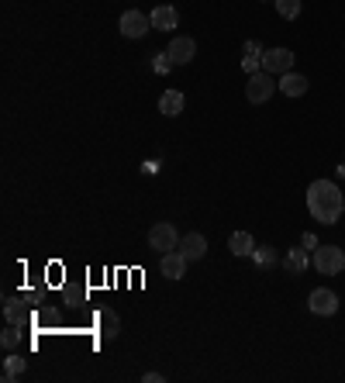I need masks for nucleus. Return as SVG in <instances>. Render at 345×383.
<instances>
[{
	"mask_svg": "<svg viewBox=\"0 0 345 383\" xmlns=\"http://www.w3.org/2000/svg\"><path fill=\"white\" fill-rule=\"evenodd\" d=\"M307 211H311V218L321 221V225H338V218H342V211H345V197H342L338 183H331V180H314V183L307 187Z\"/></svg>",
	"mask_w": 345,
	"mask_h": 383,
	"instance_id": "1",
	"label": "nucleus"
},
{
	"mask_svg": "<svg viewBox=\"0 0 345 383\" xmlns=\"http://www.w3.org/2000/svg\"><path fill=\"white\" fill-rule=\"evenodd\" d=\"M311 266L317 273H324V276H338L345 269V249H338V245H317L314 256H311Z\"/></svg>",
	"mask_w": 345,
	"mask_h": 383,
	"instance_id": "2",
	"label": "nucleus"
},
{
	"mask_svg": "<svg viewBox=\"0 0 345 383\" xmlns=\"http://www.w3.org/2000/svg\"><path fill=\"white\" fill-rule=\"evenodd\" d=\"M276 87H280V83H273V73L259 70V73H252L249 83H245V101H249V104H266Z\"/></svg>",
	"mask_w": 345,
	"mask_h": 383,
	"instance_id": "3",
	"label": "nucleus"
},
{
	"mask_svg": "<svg viewBox=\"0 0 345 383\" xmlns=\"http://www.w3.org/2000/svg\"><path fill=\"white\" fill-rule=\"evenodd\" d=\"M149 249L152 252H173V249H180V231H176V225H169V221H159L152 231H149Z\"/></svg>",
	"mask_w": 345,
	"mask_h": 383,
	"instance_id": "4",
	"label": "nucleus"
},
{
	"mask_svg": "<svg viewBox=\"0 0 345 383\" xmlns=\"http://www.w3.org/2000/svg\"><path fill=\"white\" fill-rule=\"evenodd\" d=\"M262 70L273 73V76H283L293 70V52L290 49H266L262 52Z\"/></svg>",
	"mask_w": 345,
	"mask_h": 383,
	"instance_id": "5",
	"label": "nucleus"
},
{
	"mask_svg": "<svg viewBox=\"0 0 345 383\" xmlns=\"http://www.w3.org/2000/svg\"><path fill=\"white\" fill-rule=\"evenodd\" d=\"M152 28V18H145L142 11H125L121 14V35L125 39H145Z\"/></svg>",
	"mask_w": 345,
	"mask_h": 383,
	"instance_id": "6",
	"label": "nucleus"
},
{
	"mask_svg": "<svg viewBox=\"0 0 345 383\" xmlns=\"http://www.w3.org/2000/svg\"><path fill=\"white\" fill-rule=\"evenodd\" d=\"M187 256L180 252V249H173V252H163L159 256V269H163V276L166 280H183L187 276Z\"/></svg>",
	"mask_w": 345,
	"mask_h": 383,
	"instance_id": "7",
	"label": "nucleus"
},
{
	"mask_svg": "<svg viewBox=\"0 0 345 383\" xmlns=\"http://www.w3.org/2000/svg\"><path fill=\"white\" fill-rule=\"evenodd\" d=\"M307 307H311V314H321V318H331L335 311H338V297H335V290H314L311 297H307Z\"/></svg>",
	"mask_w": 345,
	"mask_h": 383,
	"instance_id": "8",
	"label": "nucleus"
},
{
	"mask_svg": "<svg viewBox=\"0 0 345 383\" xmlns=\"http://www.w3.org/2000/svg\"><path fill=\"white\" fill-rule=\"evenodd\" d=\"M169 59H173V66H187L194 56H197V42L190 39V35H180V39H173L169 42Z\"/></svg>",
	"mask_w": 345,
	"mask_h": 383,
	"instance_id": "9",
	"label": "nucleus"
},
{
	"mask_svg": "<svg viewBox=\"0 0 345 383\" xmlns=\"http://www.w3.org/2000/svg\"><path fill=\"white\" fill-rule=\"evenodd\" d=\"M180 252H183L190 262H197V259L207 256V238H204L200 231H190L187 238H180Z\"/></svg>",
	"mask_w": 345,
	"mask_h": 383,
	"instance_id": "10",
	"label": "nucleus"
},
{
	"mask_svg": "<svg viewBox=\"0 0 345 383\" xmlns=\"http://www.w3.org/2000/svg\"><path fill=\"white\" fill-rule=\"evenodd\" d=\"M262 52H266V49H262L259 42H245V56H242V70H245L249 76L262 70Z\"/></svg>",
	"mask_w": 345,
	"mask_h": 383,
	"instance_id": "11",
	"label": "nucleus"
},
{
	"mask_svg": "<svg viewBox=\"0 0 345 383\" xmlns=\"http://www.w3.org/2000/svg\"><path fill=\"white\" fill-rule=\"evenodd\" d=\"M183 107H187V97H183L180 90H166V94L159 97V111H163L166 118H176Z\"/></svg>",
	"mask_w": 345,
	"mask_h": 383,
	"instance_id": "12",
	"label": "nucleus"
},
{
	"mask_svg": "<svg viewBox=\"0 0 345 383\" xmlns=\"http://www.w3.org/2000/svg\"><path fill=\"white\" fill-rule=\"evenodd\" d=\"M149 18H152V28H159V32H173L176 28V8H169V4L156 8Z\"/></svg>",
	"mask_w": 345,
	"mask_h": 383,
	"instance_id": "13",
	"label": "nucleus"
},
{
	"mask_svg": "<svg viewBox=\"0 0 345 383\" xmlns=\"http://www.w3.org/2000/svg\"><path fill=\"white\" fill-rule=\"evenodd\" d=\"M280 94H286V97H300V94H307V80L300 76V73H283V80H280Z\"/></svg>",
	"mask_w": 345,
	"mask_h": 383,
	"instance_id": "14",
	"label": "nucleus"
},
{
	"mask_svg": "<svg viewBox=\"0 0 345 383\" xmlns=\"http://www.w3.org/2000/svg\"><path fill=\"white\" fill-rule=\"evenodd\" d=\"M307 266H311V259H307V249H290V252H286V259H283V269H286L290 276H300Z\"/></svg>",
	"mask_w": 345,
	"mask_h": 383,
	"instance_id": "15",
	"label": "nucleus"
},
{
	"mask_svg": "<svg viewBox=\"0 0 345 383\" xmlns=\"http://www.w3.org/2000/svg\"><path fill=\"white\" fill-rule=\"evenodd\" d=\"M228 249H231L235 256H252V252H255V238H252L249 231H235V235L228 238Z\"/></svg>",
	"mask_w": 345,
	"mask_h": 383,
	"instance_id": "16",
	"label": "nucleus"
},
{
	"mask_svg": "<svg viewBox=\"0 0 345 383\" xmlns=\"http://www.w3.org/2000/svg\"><path fill=\"white\" fill-rule=\"evenodd\" d=\"M97 321H101V335H104V338H114L118 328H121V321H118V314H114L111 307H104V311L97 314Z\"/></svg>",
	"mask_w": 345,
	"mask_h": 383,
	"instance_id": "17",
	"label": "nucleus"
},
{
	"mask_svg": "<svg viewBox=\"0 0 345 383\" xmlns=\"http://www.w3.org/2000/svg\"><path fill=\"white\" fill-rule=\"evenodd\" d=\"M4 314H8V321H11V324H21V318H25L21 297H8V300H4Z\"/></svg>",
	"mask_w": 345,
	"mask_h": 383,
	"instance_id": "18",
	"label": "nucleus"
},
{
	"mask_svg": "<svg viewBox=\"0 0 345 383\" xmlns=\"http://www.w3.org/2000/svg\"><path fill=\"white\" fill-rule=\"evenodd\" d=\"M21 373H25V359H21V355H8V359H4V380L11 383V380H18Z\"/></svg>",
	"mask_w": 345,
	"mask_h": 383,
	"instance_id": "19",
	"label": "nucleus"
},
{
	"mask_svg": "<svg viewBox=\"0 0 345 383\" xmlns=\"http://www.w3.org/2000/svg\"><path fill=\"white\" fill-rule=\"evenodd\" d=\"M273 4H276V14L286 21H293L300 14V0H273Z\"/></svg>",
	"mask_w": 345,
	"mask_h": 383,
	"instance_id": "20",
	"label": "nucleus"
},
{
	"mask_svg": "<svg viewBox=\"0 0 345 383\" xmlns=\"http://www.w3.org/2000/svg\"><path fill=\"white\" fill-rule=\"evenodd\" d=\"M252 259H255V266H262V269H266V266H273V262H276V252H273L269 245H255Z\"/></svg>",
	"mask_w": 345,
	"mask_h": 383,
	"instance_id": "21",
	"label": "nucleus"
},
{
	"mask_svg": "<svg viewBox=\"0 0 345 383\" xmlns=\"http://www.w3.org/2000/svg\"><path fill=\"white\" fill-rule=\"evenodd\" d=\"M152 70H156L159 76H166V73L173 70V59H169V52H156V56H152Z\"/></svg>",
	"mask_w": 345,
	"mask_h": 383,
	"instance_id": "22",
	"label": "nucleus"
},
{
	"mask_svg": "<svg viewBox=\"0 0 345 383\" xmlns=\"http://www.w3.org/2000/svg\"><path fill=\"white\" fill-rule=\"evenodd\" d=\"M18 338H21V331H18V324H11L4 335H0V345H4V349H14V345H18Z\"/></svg>",
	"mask_w": 345,
	"mask_h": 383,
	"instance_id": "23",
	"label": "nucleus"
},
{
	"mask_svg": "<svg viewBox=\"0 0 345 383\" xmlns=\"http://www.w3.org/2000/svg\"><path fill=\"white\" fill-rule=\"evenodd\" d=\"M300 245H304V249H307V252H314V249H317V238H314V235H311V231H307V235H304V238H300Z\"/></svg>",
	"mask_w": 345,
	"mask_h": 383,
	"instance_id": "24",
	"label": "nucleus"
},
{
	"mask_svg": "<svg viewBox=\"0 0 345 383\" xmlns=\"http://www.w3.org/2000/svg\"><path fill=\"white\" fill-rule=\"evenodd\" d=\"M142 380H145V383H159V380H163V373H145Z\"/></svg>",
	"mask_w": 345,
	"mask_h": 383,
	"instance_id": "25",
	"label": "nucleus"
}]
</instances>
